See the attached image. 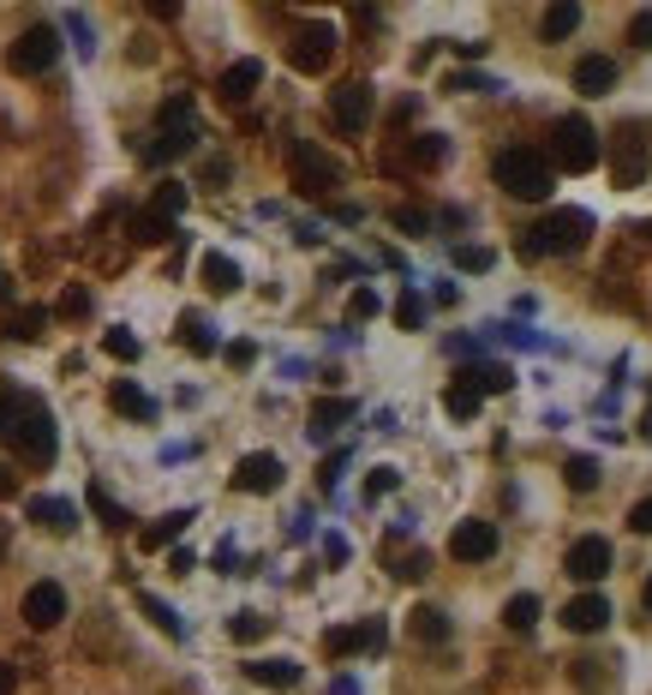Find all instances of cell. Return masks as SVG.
I'll list each match as a JSON object with an SVG mask.
<instances>
[{
    "mask_svg": "<svg viewBox=\"0 0 652 695\" xmlns=\"http://www.w3.org/2000/svg\"><path fill=\"white\" fill-rule=\"evenodd\" d=\"M450 91H503L497 79H485V72H455L450 79Z\"/></svg>",
    "mask_w": 652,
    "mask_h": 695,
    "instance_id": "obj_44",
    "label": "cell"
},
{
    "mask_svg": "<svg viewBox=\"0 0 652 695\" xmlns=\"http://www.w3.org/2000/svg\"><path fill=\"white\" fill-rule=\"evenodd\" d=\"M186 522H191V510H174V516H162L156 528H144V534H138V546H144V552H162V546H168V540H181V534H186Z\"/></svg>",
    "mask_w": 652,
    "mask_h": 695,
    "instance_id": "obj_25",
    "label": "cell"
},
{
    "mask_svg": "<svg viewBox=\"0 0 652 695\" xmlns=\"http://www.w3.org/2000/svg\"><path fill=\"white\" fill-rule=\"evenodd\" d=\"M43 324H48L43 306H24V312H12V318H7V336H12V343H36V336H43Z\"/></svg>",
    "mask_w": 652,
    "mask_h": 695,
    "instance_id": "obj_30",
    "label": "cell"
},
{
    "mask_svg": "<svg viewBox=\"0 0 652 695\" xmlns=\"http://www.w3.org/2000/svg\"><path fill=\"white\" fill-rule=\"evenodd\" d=\"M55 312H60V318H84V312H91V294H84V288H67Z\"/></svg>",
    "mask_w": 652,
    "mask_h": 695,
    "instance_id": "obj_40",
    "label": "cell"
},
{
    "mask_svg": "<svg viewBox=\"0 0 652 695\" xmlns=\"http://www.w3.org/2000/svg\"><path fill=\"white\" fill-rule=\"evenodd\" d=\"M622 144H617V162H610V174H617V186L629 193V186H641L652 174V150H634V138H641V126H622Z\"/></svg>",
    "mask_w": 652,
    "mask_h": 695,
    "instance_id": "obj_13",
    "label": "cell"
},
{
    "mask_svg": "<svg viewBox=\"0 0 652 695\" xmlns=\"http://www.w3.org/2000/svg\"><path fill=\"white\" fill-rule=\"evenodd\" d=\"M629 43H634V48H652V12H641V19H634Z\"/></svg>",
    "mask_w": 652,
    "mask_h": 695,
    "instance_id": "obj_47",
    "label": "cell"
},
{
    "mask_svg": "<svg viewBox=\"0 0 652 695\" xmlns=\"http://www.w3.org/2000/svg\"><path fill=\"white\" fill-rule=\"evenodd\" d=\"M246 677H252V684H264V690H293V684H300V665H293V660H252Z\"/></svg>",
    "mask_w": 652,
    "mask_h": 695,
    "instance_id": "obj_20",
    "label": "cell"
},
{
    "mask_svg": "<svg viewBox=\"0 0 652 695\" xmlns=\"http://www.w3.org/2000/svg\"><path fill=\"white\" fill-rule=\"evenodd\" d=\"M0 558H7V522H0Z\"/></svg>",
    "mask_w": 652,
    "mask_h": 695,
    "instance_id": "obj_55",
    "label": "cell"
},
{
    "mask_svg": "<svg viewBox=\"0 0 652 695\" xmlns=\"http://www.w3.org/2000/svg\"><path fill=\"white\" fill-rule=\"evenodd\" d=\"M598 157H605V144H598L593 126H586L581 115H562L557 132H551V157H545V162L562 169V174H593Z\"/></svg>",
    "mask_w": 652,
    "mask_h": 695,
    "instance_id": "obj_3",
    "label": "cell"
},
{
    "mask_svg": "<svg viewBox=\"0 0 652 695\" xmlns=\"http://www.w3.org/2000/svg\"><path fill=\"white\" fill-rule=\"evenodd\" d=\"M605 624H610V600H605V593H574V600L562 605V629H574V636H598Z\"/></svg>",
    "mask_w": 652,
    "mask_h": 695,
    "instance_id": "obj_14",
    "label": "cell"
},
{
    "mask_svg": "<svg viewBox=\"0 0 652 695\" xmlns=\"http://www.w3.org/2000/svg\"><path fill=\"white\" fill-rule=\"evenodd\" d=\"M91 503H96V516H102L108 528H126V522H132V516H126V510H120V503H114L102 486H91Z\"/></svg>",
    "mask_w": 652,
    "mask_h": 695,
    "instance_id": "obj_36",
    "label": "cell"
},
{
    "mask_svg": "<svg viewBox=\"0 0 652 695\" xmlns=\"http://www.w3.org/2000/svg\"><path fill=\"white\" fill-rule=\"evenodd\" d=\"M389 222H395V229H401V234H426L431 229V222H426V210H389Z\"/></svg>",
    "mask_w": 652,
    "mask_h": 695,
    "instance_id": "obj_41",
    "label": "cell"
},
{
    "mask_svg": "<svg viewBox=\"0 0 652 695\" xmlns=\"http://www.w3.org/2000/svg\"><path fill=\"white\" fill-rule=\"evenodd\" d=\"M258 84H264V60H234V67L222 72V84H216V91H222L228 103H246Z\"/></svg>",
    "mask_w": 652,
    "mask_h": 695,
    "instance_id": "obj_17",
    "label": "cell"
},
{
    "mask_svg": "<svg viewBox=\"0 0 652 695\" xmlns=\"http://www.w3.org/2000/svg\"><path fill=\"white\" fill-rule=\"evenodd\" d=\"M203 288H210V294H234V288H240V264L222 258V252H203Z\"/></svg>",
    "mask_w": 652,
    "mask_h": 695,
    "instance_id": "obj_23",
    "label": "cell"
},
{
    "mask_svg": "<svg viewBox=\"0 0 652 695\" xmlns=\"http://www.w3.org/2000/svg\"><path fill=\"white\" fill-rule=\"evenodd\" d=\"M60 617H67V588H60V581H36V588L24 593V624H31V629H55Z\"/></svg>",
    "mask_w": 652,
    "mask_h": 695,
    "instance_id": "obj_10",
    "label": "cell"
},
{
    "mask_svg": "<svg viewBox=\"0 0 652 695\" xmlns=\"http://www.w3.org/2000/svg\"><path fill=\"white\" fill-rule=\"evenodd\" d=\"M581 31V7L574 0H562V7H545V19H539V36L545 43H562V36H574Z\"/></svg>",
    "mask_w": 652,
    "mask_h": 695,
    "instance_id": "obj_22",
    "label": "cell"
},
{
    "mask_svg": "<svg viewBox=\"0 0 652 695\" xmlns=\"http://www.w3.org/2000/svg\"><path fill=\"white\" fill-rule=\"evenodd\" d=\"M491 552H497V522H455V534H450V558L485 564Z\"/></svg>",
    "mask_w": 652,
    "mask_h": 695,
    "instance_id": "obj_12",
    "label": "cell"
},
{
    "mask_svg": "<svg viewBox=\"0 0 652 695\" xmlns=\"http://www.w3.org/2000/svg\"><path fill=\"white\" fill-rule=\"evenodd\" d=\"M455 264H462V270H491L497 252L491 246H455Z\"/></svg>",
    "mask_w": 652,
    "mask_h": 695,
    "instance_id": "obj_38",
    "label": "cell"
},
{
    "mask_svg": "<svg viewBox=\"0 0 652 695\" xmlns=\"http://www.w3.org/2000/svg\"><path fill=\"white\" fill-rule=\"evenodd\" d=\"M372 103H377V96H372V84H365V79H348L341 91H329V115H336L341 132H360V126L372 120Z\"/></svg>",
    "mask_w": 652,
    "mask_h": 695,
    "instance_id": "obj_8",
    "label": "cell"
},
{
    "mask_svg": "<svg viewBox=\"0 0 652 695\" xmlns=\"http://www.w3.org/2000/svg\"><path fill=\"white\" fill-rule=\"evenodd\" d=\"M629 528H634V534H652V498H641L629 510Z\"/></svg>",
    "mask_w": 652,
    "mask_h": 695,
    "instance_id": "obj_46",
    "label": "cell"
},
{
    "mask_svg": "<svg viewBox=\"0 0 652 695\" xmlns=\"http://www.w3.org/2000/svg\"><path fill=\"white\" fill-rule=\"evenodd\" d=\"M108 402L126 414V420H156V402L144 396V390L132 384V378H114V390H108Z\"/></svg>",
    "mask_w": 652,
    "mask_h": 695,
    "instance_id": "obj_19",
    "label": "cell"
},
{
    "mask_svg": "<svg viewBox=\"0 0 652 695\" xmlns=\"http://www.w3.org/2000/svg\"><path fill=\"white\" fill-rule=\"evenodd\" d=\"M401 486V474L395 467H372V479H365V498H383V491H395Z\"/></svg>",
    "mask_w": 652,
    "mask_h": 695,
    "instance_id": "obj_43",
    "label": "cell"
},
{
    "mask_svg": "<svg viewBox=\"0 0 652 695\" xmlns=\"http://www.w3.org/2000/svg\"><path fill=\"white\" fill-rule=\"evenodd\" d=\"M610 84H617V60H605V55L574 60V91H581V96H605Z\"/></svg>",
    "mask_w": 652,
    "mask_h": 695,
    "instance_id": "obj_15",
    "label": "cell"
},
{
    "mask_svg": "<svg viewBox=\"0 0 652 695\" xmlns=\"http://www.w3.org/2000/svg\"><path fill=\"white\" fill-rule=\"evenodd\" d=\"M12 690H19V665L0 660V695H12Z\"/></svg>",
    "mask_w": 652,
    "mask_h": 695,
    "instance_id": "obj_51",
    "label": "cell"
},
{
    "mask_svg": "<svg viewBox=\"0 0 652 695\" xmlns=\"http://www.w3.org/2000/svg\"><path fill=\"white\" fill-rule=\"evenodd\" d=\"M252 360H258V348H252V343H234V348H228V366H240V372H246Z\"/></svg>",
    "mask_w": 652,
    "mask_h": 695,
    "instance_id": "obj_48",
    "label": "cell"
},
{
    "mask_svg": "<svg viewBox=\"0 0 652 695\" xmlns=\"http://www.w3.org/2000/svg\"><path fill=\"white\" fill-rule=\"evenodd\" d=\"M503 624L515 629V636H527V629L539 624V600H533V593H515V600L503 605Z\"/></svg>",
    "mask_w": 652,
    "mask_h": 695,
    "instance_id": "obj_29",
    "label": "cell"
},
{
    "mask_svg": "<svg viewBox=\"0 0 652 695\" xmlns=\"http://www.w3.org/2000/svg\"><path fill=\"white\" fill-rule=\"evenodd\" d=\"M562 479H569V491H593V486H598V462H593V456H569Z\"/></svg>",
    "mask_w": 652,
    "mask_h": 695,
    "instance_id": "obj_32",
    "label": "cell"
},
{
    "mask_svg": "<svg viewBox=\"0 0 652 695\" xmlns=\"http://www.w3.org/2000/svg\"><path fill=\"white\" fill-rule=\"evenodd\" d=\"M181 210H186V186H181V181H162V186H156V217L174 222Z\"/></svg>",
    "mask_w": 652,
    "mask_h": 695,
    "instance_id": "obj_33",
    "label": "cell"
},
{
    "mask_svg": "<svg viewBox=\"0 0 652 695\" xmlns=\"http://www.w3.org/2000/svg\"><path fill=\"white\" fill-rule=\"evenodd\" d=\"M414 636L426 641V648H438V641H450V617H443L438 605H419V612H414Z\"/></svg>",
    "mask_w": 652,
    "mask_h": 695,
    "instance_id": "obj_27",
    "label": "cell"
},
{
    "mask_svg": "<svg viewBox=\"0 0 652 695\" xmlns=\"http://www.w3.org/2000/svg\"><path fill=\"white\" fill-rule=\"evenodd\" d=\"M234 491H252V498H264V491H281V456H270V450H258V456H240Z\"/></svg>",
    "mask_w": 652,
    "mask_h": 695,
    "instance_id": "obj_11",
    "label": "cell"
},
{
    "mask_svg": "<svg viewBox=\"0 0 652 695\" xmlns=\"http://www.w3.org/2000/svg\"><path fill=\"white\" fill-rule=\"evenodd\" d=\"M586 234H593V217H586V210H551L539 229H527V240H521V258H545V252H581Z\"/></svg>",
    "mask_w": 652,
    "mask_h": 695,
    "instance_id": "obj_4",
    "label": "cell"
},
{
    "mask_svg": "<svg viewBox=\"0 0 652 695\" xmlns=\"http://www.w3.org/2000/svg\"><path fill=\"white\" fill-rule=\"evenodd\" d=\"M102 348H108L114 360H138V354H144V348H138V336H132V331H108V336H102Z\"/></svg>",
    "mask_w": 652,
    "mask_h": 695,
    "instance_id": "obj_35",
    "label": "cell"
},
{
    "mask_svg": "<svg viewBox=\"0 0 652 695\" xmlns=\"http://www.w3.org/2000/svg\"><path fill=\"white\" fill-rule=\"evenodd\" d=\"M641 605H647V612H652V576H647V588H641Z\"/></svg>",
    "mask_w": 652,
    "mask_h": 695,
    "instance_id": "obj_54",
    "label": "cell"
},
{
    "mask_svg": "<svg viewBox=\"0 0 652 695\" xmlns=\"http://www.w3.org/2000/svg\"><path fill=\"white\" fill-rule=\"evenodd\" d=\"M0 498H12V474H7V467H0Z\"/></svg>",
    "mask_w": 652,
    "mask_h": 695,
    "instance_id": "obj_53",
    "label": "cell"
},
{
    "mask_svg": "<svg viewBox=\"0 0 652 695\" xmlns=\"http://www.w3.org/2000/svg\"><path fill=\"white\" fill-rule=\"evenodd\" d=\"M7 444H12V456H19V462L48 467V462H55V414H48L43 402L24 396L19 408H12V420H7Z\"/></svg>",
    "mask_w": 652,
    "mask_h": 695,
    "instance_id": "obj_2",
    "label": "cell"
},
{
    "mask_svg": "<svg viewBox=\"0 0 652 695\" xmlns=\"http://www.w3.org/2000/svg\"><path fill=\"white\" fill-rule=\"evenodd\" d=\"M288 169H293V186H300L305 198H324L329 186L341 181V169H336V162H329L317 144H293V150H288Z\"/></svg>",
    "mask_w": 652,
    "mask_h": 695,
    "instance_id": "obj_6",
    "label": "cell"
},
{
    "mask_svg": "<svg viewBox=\"0 0 652 695\" xmlns=\"http://www.w3.org/2000/svg\"><path fill=\"white\" fill-rule=\"evenodd\" d=\"M562 570H569L574 581H605L610 576V540H598V534H586V540H574L569 546V558H562Z\"/></svg>",
    "mask_w": 652,
    "mask_h": 695,
    "instance_id": "obj_9",
    "label": "cell"
},
{
    "mask_svg": "<svg viewBox=\"0 0 652 695\" xmlns=\"http://www.w3.org/2000/svg\"><path fill=\"white\" fill-rule=\"evenodd\" d=\"M443 408H450L455 420H473V414H479V396H473L467 384H450V390H443Z\"/></svg>",
    "mask_w": 652,
    "mask_h": 695,
    "instance_id": "obj_34",
    "label": "cell"
},
{
    "mask_svg": "<svg viewBox=\"0 0 652 695\" xmlns=\"http://www.w3.org/2000/svg\"><path fill=\"white\" fill-rule=\"evenodd\" d=\"M341 467H348V450H341V456H329V462H324V486H336V479H341Z\"/></svg>",
    "mask_w": 652,
    "mask_h": 695,
    "instance_id": "obj_50",
    "label": "cell"
},
{
    "mask_svg": "<svg viewBox=\"0 0 652 695\" xmlns=\"http://www.w3.org/2000/svg\"><path fill=\"white\" fill-rule=\"evenodd\" d=\"M443 157H450V138L443 132H419L414 144H407V162H414V169H438Z\"/></svg>",
    "mask_w": 652,
    "mask_h": 695,
    "instance_id": "obj_26",
    "label": "cell"
},
{
    "mask_svg": "<svg viewBox=\"0 0 652 695\" xmlns=\"http://www.w3.org/2000/svg\"><path fill=\"white\" fill-rule=\"evenodd\" d=\"M24 510H31V522H43L48 534H72V528H79V510H72L67 498H31Z\"/></svg>",
    "mask_w": 652,
    "mask_h": 695,
    "instance_id": "obj_18",
    "label": "cell"
},
{
    "mask_svg": "<svg viewBox=\"0 0 652 695\" xmlns=\"http://www.w3.org/2000/svg\"><path fill=\"white\" fill-rule=\"evenodd\" d=\"M12 408H19V396H12V390H0V420H12Z\"/></svg>",
    "mask_w": 652,
    "mask_h": 695,
    "instance_id": "obj_52",
    "label": "cell"
},
{
    "mask_svg": "<svg viewBox=\"0 0 652 695\" xmlns=\"http://www.w3.org/2000/svg\"><path fill=\"white\" fill-rule=\"evenodd\" d=\"M395 318H401V331H414V324L426 318V306H419V294H401V306H395Z\"/></svg>",
    "mask_w": 652,
    "mask_h": 695,
    "instance_id": "obj_45",
    "label": "cell"
},
{
    "mask_svg": "<svg viewBox=\"0 0 652 695\" xmlns=\"http://www.w3.org/2000/svg\"><path fill=\"white\" fill-rule=\"evenodd\" d=\"M181 331H186V348L191 354H216V336H210V324H203V318H186Z\"/></svg>",
    "mask_w": 652,
    "mask_h": 695,
    "instance_id": "obj_37",
    "label": "cell"
},
{
    "mask_svg": "<svg viewBox=\"0 0 652 695\" xmlns=\"http://www.w3.org/2000/svg\"><path fill=\"white\" fill-rule=\"evenodd\" d=\"M191 144H198V126H168V132L150 144V162H174V157H186Z\"/></svg>",
    "mask_w": 652,
    "mask_h": 695,
    "instance_id": "obj_24",
    "label": "cell"
},
{
    "mask_svg": "<svg viewBox=\"0 0 652 695\" xmlns=\"http://www.w3.org/2000/svg\"><path fill=\"white\" fill-rule=\"evenodd\" d=\"M497 186H503L509 198H521V205H539V198H551V162H545V150L533 144H509L503 157L491 162Z\"/></svg>",
    "mask_w": 652,
    "mask_h": 695,
    "instance_id": "obj_1",
    "label": "cell"
},
{
    "mask_svg": "<svg viewBox=\"0 0 652 695\" xmlns=\"http://www.w3.org/2000/svg\"><path fill=\"white\" fill-rule=\"evenodd\" d=\"M288 60H293V72H324L336 60V31L329 24H300L288 43Z\"/></svg>",
    "mask_w": 652,
    "mask_h": 695,
    "instance_id": "obj_7",
    "label": "cell"
},
{
    "mask_svg": "<svg viewBox=\"0 0 652 695\" xmlns=\"http://www.w3.org/2000/svg\"><path fill=\"white\" fill-rule=\"evenodd\" d=\"M67 24H72V36H79V55H91V48H96V43H91V24H84V19H79V12H72V19H67Z\"/></svg>",
    "mask_w": 652,
    "mask_h": 695,
    "instance_id": "obj_49",
    "label": "cell"
},
{
    "mask_svg": "<svg viewBox=\"0 0 652 695\" xmlns=\"http://www.w3.org/2000/svg\"><path fill=\"white\" fill-rule=\"evenodd\" d=\"M353 414H360V402H353V396H324V402H312V438H329L336 426H348Z\"/></svg>",
    "mask_w": 652,
    "mask_h": 695,
    "instance_id": "obj_16",
    "label": "cell"
},
{
    "mask_svg": "<svg viewBox=\"0 0 652 695\" xmlns=\"http://www.w3.org/2000/svg\"><path fill=\"white\" fill-rule=\"evenodd\" d=\"M138 605H144V617H150V624H156V629H168V636H174V641H181V636H186L181 612H174V605H168V600H156V593H138Z\"/></svg>",
    "mask_w": 652,
    "mask_h": 695,
    "instance_id": "obj_28",
    "label": "cell"
},
{
    "mask_svg": "<svg viewBox=\"0 0 652 695\" xmlns=\"http://www.w3.org/2000/svg\"><path fill=\"white\" fill-rule=\"evenodd\" d=\"M228 629H234V641H258V636H264V629H270V624H264L258 612H240V617H234V624H228Z\"/></svg>",
    "mask_w": 652,
    "mask_h": 695,
    "instance_id": "obj_39",
    "label": "cell"
},
{
    "mask_svg": "<svg viewBox=\"0 0 652 695\" xmlns=\"http://www.w3.org/2000/svg\"><path fill=\"white\" fill-rule=\"evenodd\" d=\"M55 60H60V31L55 24H31V31L7 48V67L19 72V79H36V72H48Z\"/></svg>",
    "mask_w": 652,
    "mask_h": 695,
    "instance_id": "obj_5",
    "label": "cell"
},
{
    "mask_svg": "<svg viewBox=\"0 0 652 695\" xmlns=\"http://www.w3.org/2000/svg\"><path fill=\"white\" fill-rule=\"evenodd\" d=\"M132 234L144 240V246H162V240H174V222H168V217H156V210H144V217L132 222Z\"/></svg>",
    "mask_w": 652,
    "mask_h": 695,
    "instance_id": "obj_31",
    "label": "cell"
},
{
    "mask_svg": "<svg viewBox=\"0 0 652 695\" xmlns=\"http://www.w3.org/2000/svg\"><path fill=\"white\" fill-rule=\"evenodd\" d=\"M641 234H647V240H652V222H647V229H641Z\"/></svg>",
    "mask_w": 652,
    "mask_h": 695,
    "instance_id": "obj_56",
    "label": "cell"
},
{
    "mask_svg": "<svg viewBox=\"0 0 652 695\" xmlns=\"http://www.w3.org/2000/svg\"><path fill=\"white\" fill-rule=\"evenodd\" d=\"M377 306H383V300L372 294V288H353V294H348V312H353V318H377Z\"/></svg>",
    "mask_w": 652,
    "mask_h": 695,
    "instance_id": "obj_42",
    "label": "cell"
},
{
    "mask_svg": "<svg viewBox=\"0 0 652 695\" xmlns=\"http://www.w3.org/2000/svg\"><path fill=\"white\" fill-rule=\"evenodd\" d=\"M455 384H467L473 396H491V390L515 384V372H509V366H467V372H455Z\"/></svg>",
    "mask_w": 652,
    "mask_h": 695,
    "instance_id": "obj_21",
    "label": "cell"
}]
</instances>
